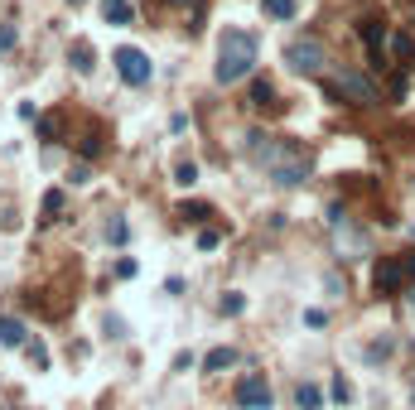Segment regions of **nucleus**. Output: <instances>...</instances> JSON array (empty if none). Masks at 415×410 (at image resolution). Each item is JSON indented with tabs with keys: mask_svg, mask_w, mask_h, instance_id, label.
<instances>
[{
	"mask_svg": "<svg viewBox=\"0 0 415 410\" xmlns=\"http://www.w3.org/2000/svg\"><path fill=\"white\" fill-rule=\"evenodd\" d=\"M285 63H290V73L319 78V73H324V63H329V53H324V43L314 39V34H294V39L285 43Z\"/></svg>",
	"mask_w": 415,
	"mask_h": 410,
	"instance_id": "nucleus-4",
	"label": "nucleus"
},
{
	"mask_svg": "<svg viewBox=\"0 0 415 410\" xmlns=\"http://www.w3.org/2000/svg\"><path fill=\"white\" fill-rule=\"evenodd\" d=\"M68 179H73V184H87V179H92V169H87V164H73V169H68Z\"/></svg>",
	"mask_w": 415,
	"mask_h": 410,
	"instance_id": "nucleus-34",
	"label": "nucleus"
},
{
	"mask_svg": "<svg viewBox=\"0 0 415 410\" xmlns=\"http://www.w3.org/2000/svg\"><path fill=\"white\" fill-rule=\"evenodd\" d=\"M304 324H309V328H324V324H329V314H324V309H304Z\"/></svg>",
	"mask_w": 415,
	"mask_h": 410,
	"instance_id": "nucleus-32",
	"label": "nucleus"
},
{
	"mask_svg": "<svg viewBox=\"0 0 415 410\" xmlns=\"http://www.w3.org/2000/svg\"><path fill=\"white\" fill-rule=\"evenodd\" d=\"M169 5H189V0H169Z\"/></svg>",
	"mask_w": 415,
	"mask_h": 410,
	"instance_id": "nucleus-38",
	"label": "nucleus"
},
{
	"mask_svg": "<svg viewBox=\"0 0 415 410\" xmlns=\"http://www.w3.org/2000/svg\"><path fill=\"white\" fill-rule=\"evenodd\" d=\"M294 406L299 410H319L324 406V391H319L314 381H299V386H294Z\"/></svg>",
	"mask_w": 415,
	"mask_h": 410,
	"instance_id": "nucleus-14",
	"label": "nucleus"
},
{
	"mask_svg": "<svg viewBox=\"0 0 415 410\" xmlns=\"http://www.w3.org/2000/svg\"><path fill=\"white\" fill-rule=\"evenodd\" d=\"M111 63H116V73H121L125 87H150V78H155V63H150L140 48H130V43H121V48L111 53Z\"/></svg>",
	"mask_w": 415,
	"mask_h": 410,
	"instance_id": "nucleus-5",
	"label": "nucleus"
},
{
	"mask_svg": "<svg viewBox=\"0 0 415 410\" xmlns=\"http://www.w3.org/2000/svg\"><path fill=\"white\" fill-rule=\"evenodd\" d=\"M391 353H396V333H381L376 343H367V353H362V357H367V362L376 367V362H386Z\"/></svg>",
	"mask_w": 415,
	"mask_h": 410,
	"instance_id": "nucleus-15",
	"label": "nucleus"
},
{
	"mask_svg": "<svg viewBox=\"0 0 415 410\" xmlns=\"http://www.w3.org/2000/svg\"><path fill=\"white\" fill-rule=\"evenodd\" d=\"M324 97L338 102V107H376V102H381V87H376L367 73H358V68H338V73L324 82Z\"/></svg>",
	"mask_w": 415,
	"mask_h": 410,
	"instance_id": "nucleus-3",
	"label": "nucleus"
},
{
	"mask_svg": "<svg viewBox=\"0 0 415 410\" xmlns=\"http://www.w3.org/2000/svg\"><path fill=\"white\" fill-rule=\"evenodd\" d=\"M135 271H140V266H135V261H130V256H121V261H116V275H121V280H130V275H135Z\"/></svg>",
	"mask_w": 415,
	"mask_h": 410,
	"instance_id": "nucleus-33",
	"label": "nucleus"
},
{
	"mask_svg": "<svg viewBox=\"0 0 415 410\" xmlns=\"http://www.w3.org/2000/svg\"><path fill=\"white\" fill-rule=\"evenodd\" d=\"M68 63H73V68H78V73H92V68H97V48H92V43L87 39H73V48H68Z\"/></svg>",
	"mask_w": 415,
	"mask_h": 410,
	"instance_id": "nucleus-11",
	"label": "nucleus"
},
{
	"mask_svg": "<svg viewBox=\"0 0 415 410\" xmlns=\"http://www.w3.org/2000/svg\"><path fill=\"white\" fill-rule=\"evenodd\" d=\"M232 362H237V353H232V348H212V353L203 357V371H227Z\"/></svg>",
	"mask_w": 415,
	"mask_h": 410,
	"instance_id": "nucleus-18",
	"label": "nucleus"
},
{
	"mask_svg": "<svg viewBox=\"0 0 415 410\" xmlns=\"http://www.w3.org/2000/svg\"><path fill=\"white\" fill-rule=\"evenodd\" d=\"M406 92H411V78H406V73H396V78H391V97H396V102H401V97H406Z\"/></svg>",
	"mask_w": 415,
	"mask_h": 410,
	"instance_id": "nucleus-31",
	"label": "nucleus"
},
{
	"mask_svg": "<svg viewBox=\"0 0 415 410\" xmlns=\"http://www.w3.org/2000/svg\"><path fill=\"white\" fill-rule=\"evenodd\" d=\"M222 246V227H203L198 232V251H217Z\"/></svg>",
	"mask_w": 415,
	"mask_h": 410,
	"instance_id": "nucleus-27",
	"label": "nucleus"
},
{
	"mask_svg": "<svg viewBox=\"0 0 415 410\" xmlns=\"http://www.w3.org/2000/svg\"><path fill=\"white\" fill-rule=\"evenodd\" d=\"M34 135H39L43 145H58L63 140V121L58 116H34Z\"/></svg>",
	"mask_w": 415,
	"mask_h": 410,
	"instance_id": "nucleus-13",
	"label": "nucleus"
},
{
	"mask_svg": "<svg viewBox=\"0 0 415 410\" xmlns=\"http://www.w3.org/2000/svg\"><path fill=\"white\" fill-rule=\"evenodd\" d=\"M333 251L343 256V261H358V256H367V232L362 227H353L348 217L333 227Z\"/></svg>",
	"mask_w": 415,
	"mask_h": 410,
	"instance_id": "nucleus-8",
	"label": "nucleus"
},
{
	"mask_svg": "<svg viewBox=\"0 0 415 410\" xmlns=\"http://www.w3.org/2000/svg\"><path fill=\"white\" fill-rule=\"evenodd\" d=\"M247 309V294H237V289H227L222 299H217V314H227V319H237Z\"/></svg>",
	"mask_w": 415,
	"mask_h": 410,
	"instance_id": "nucleus-22",
	"label": "nucleus"
},
{
	"mask_svg": "<svg viewBox=\"0 0 415 410\" xmlns=\"http://www.w3.org/2000/svg\"><path fill=\"white\" fill-rule=\"evenodd\" d=\"M102 150H107V145H102V130H97V125H92V130H87L83 140H78V155H83V160H97V155H102Z\"/></svg>",
	"mask_w": 415,
	"mask_h": 410,
	"instance_id": "nucleus-21",
	"label": "nucleus"
},
{
	"mask_svg": "<svg viewBox=\"0 0 415 410\" xmlns=\"http://www.w3.org/2000/svg\"><path fill=\"white\" fill-rule=\"evenodd\" d=\"M358 34H362V43L372 48V68H386V53H381V48H386V25L367 15V20H358Z\"/></svg>",
	"mask_w": 415,
	"mask_h": 410,
	"instance_id": "nucleus-9",
	"label": "nucleus"
},
{
	"mask_svg": "<svg viewBox=\"0 0 415 410\" xmlns=\"http://www.w3.org/2000/svg\"><path fill=\"white\" fill-rule=\"evenodd\" d=\"M406 280H411V275H406V256H381L372 266V289L376 294H396Z\"/></svg>",
	"mask_w": 415,
	"mask_h": 410,
	"instance_id": "nucleus-7",
	"label": "nucleus"
},
{
	"mask_svg": "<svg viewBox=\"0 0 415 410\" xmlns=\"http://www.w3.org/2000/svg\"><path fill=\"white\" fill-rule=\"evenodd\" d=\"M68 5H87V0H68Z\"/></svg>",
	"mask_w": 415,
	"mask_h": 410,
	"instance_id": "nucleus-39",
	"label": "nucleus"
},
{
	"mask_svg": "<svg viewBox=\"0 0 415 410\" xmlns=\"http://www.w3.org/2000/svg\"><path fill=\"white\" fill-rule=\"evenodd\" d=\"M406 256V275H411V285H415V251H401Z\"/></svg>",
	"mask_w": 415,
	"mask_h": 410,
	"instance_id": "nucleus-37",
	"label": "nucleus"
},
{
	"mask_svg": "<svg viewBox=\"0 0 415 410\" xmlns=\"http://www.w3.org/2000/svg\"><path fill=\"white\" fill-rule=\"evenodd\" d=\"M25 353H29V362H34V371H48V348H43L39 338H34V343H25Z\"/></svg>",
	"mask_w": 415,
	"mask_h": 410,
	"instance_id": "nucleus-24",
	"label": "nucleus"
},
{
	"mask_svg": "<svg viewBox=\"0 0 415 410\" xmlns=\"http://www.w3.org/2000/svg\"><path fill=\"white\" fill-rule=\"evenodd\" d=\"M125 237H130V227H125L121 217H116V222L107 227V242H111V246H125Z\"/></svg>",
	"mask_w": 415,
	"mask_h": 410,
	"instance_id": "nucleus-30",
	"label": "nucleus"
},
{
	"mask_svg": "<svg viewBox=\"0 0 415 410\" xmlns=\"http://www.w3.org/2000/svg\"><path fill=\"white\" fill-rule=\"evenodd\" d=\"M386 43H391V53H396V58H415V39H411V34H391Z\"/></svg>",
	"mask_w": 415,
	"mask_h": 410,
	"instance_id": "nucleus-26",
	"label": "nucleus"
},
{
	"mask_svg": "<svg viewBox=\"0 0 415 410\" xmlns=\"http://www.w3.org/2000/svg\"><path fill=\"white\" fill-rule=\"evenodd\" d=\"M247 155L261 164V169L271 174V184H280V189H299V184L309 179V150L294 145V140L266 135V130H251L247 135Z\"/></svg>",
	"mask_w": 415,
	"mask_h": 410,
	"instance_id": "nucleus-1",
	"label": "nucleus"
},
{
	"mask_svg": "<svg viewBox=\"0 0 415 410\" xmlns=\"http://www.w3.org/2000/svg\"><path fill=\"white\" fill-rule=\"evenodd\" d=\"M15 43H20V29H15V25L5 20V25H0V53H10Z\"/></svg>",
	"mask_w": 415,
	"mask_h": 410,
	"instance_id": "nucleus-28",
	"label": "nucleus"
},
{
	"mask_svg": "<svg viewBox=\"0 0 415 410\" xmlns=\"http://www.w3.org/2000/svg\"><path fill=\"white\" fill-rule=\"evenodd\" d=\"M174 217L198 227V222H208V217H212V207H208V203H179V212H174Z\"/></svg>",
	"mask_w": 415,
	"mask_h": 410,
	"instance_id": "nucleus-19",
	"label": "nucleus"
},
{
	"mask_svg": "<svg viewBox=\"0 0 415 410\" xmlns=\"http://www.w3.org/2000/svg\"><path fill=\"white\" fill-rule=\"evenodd\" d=\"M261 10H266V20H294V0H261Z\"/></svg>",
	"mask_w": 415,
	"mask_h": 410,
	"instance_id": "nucleus-20",
	"label": "nucleus"
},
{
	"mask_svg": "<svg viewBox=\"0 0 415 410\" xmlns=\"http://www.w3.org/2000/svg\"><path fill=\"white\" fill-rule=\"evenodd\" d=\"M107 333H111V338H125V324H121V319H116V314L107 319Z\"/></svg>",
	"mask_w": 415,
	"mask_h": 410,
	"instance_id": "nucleus-36",
	"label": "nucleus"
},
{
	"mask_svg": "<svg viewBox=\"0 0 415 410\" xmlns=\"http://www.w3.org/2000/svg\"><path fill=\"white\" fill-rule=\"evenodd\" d=\"M411 304H415V285H411Z\"/></svg>",
	"mask_w": 415,
	"mask_h": 410,
	"instance_id": "nucleus-40",
	"label": "nucleus"
},
{
	"mask_svg": "<svg viewBox=\"0 0 415 410\" xmlns=\"http://www.w3.org/2000/svg\"><path fill=\"white\" fill-rule=\"evenodd\" d=\"M329 396H333V401H338V406H348V401H353V386H348V376H343V371H338V376H333Z\"/></svg>",
	"mask_w": 415,
	"mask_h": 410,
	"instance_id": "nucleus-25",
	"label": "nucleus"
},
{
	"mask_svg": "<svg viewBox=\"0 0 415 410\" xmlns=\"http://www.w3.org/2000/svg\"><path fill=\"white\" fill-rule=\"evenodd\" d=\"M25 343H29V328L15 314H0V348H25Z\"/></svg>",
	"mask_w": 415,
	"mask_h": 410,
	"instance_id": "nucleus-10",
	"label": "nucleus"
},
{
	"mask_svg": "<svg viewBox=\"0 0 415 410\" xmlns=\"http://www.w3.org/2000/svg\"><path fill=\"white\" fill-rule=\"evenodd\" d=\"M15 116H20V121H34L39 111H34V102H20V107H15Z\"/></svg>",
	"mask_w": 415,
	"mask_h": 410,
	"instance_id": "nucleus-35",
	"label": "nucleus"
},
{
	"mask_svg": "<svg viewBox=\"0 0 415 410\" xmlns=\"http://www.w3.org/2000/svg\"><path fill=\"white\" fill-rule=\"evenodd\" d=\"M5 410H15V406H5Z\"/></svg>",
	"mask_w": 415,
	"mask_h": 410,
	"instance_id": "nucleus-42",
	"label": "nucleus"
},
{
	"mask_svg": "<svg viewBox=\"0 0 415 410\" xmlns=\"http://www.w3.org/2000/svg\"><path fill=\"white\" fill-rule=\"evenodd\" d=\"M102 15H107V25H130L135 20L130 0H102Z\"/></svg>",
	"mask_w": 415,
	"mask_h": 410,
	"instance_id": "nucleus-16",
	"label": "nucleus"
},
{
	"mask_svg": "<svg viewBox=\"0 0 415 410\" xmlns=\"http://www.w3.org/2000/svg\"><path fill=\"white\" fill-rule=\"evenodd\" d=\"M411 406H415V391H411Z\"/></svg>",
	"mask_w": 415,
	"mask_h": 410,
	"instance_id": "nucleus-41",
	"label": "nucleus"
},
{
	"mask_svg": "<svg viewBox=\"0 0 415 410\" xmlns=\"http://www.w3.org/2000/svg\"><path fill=\"white\" fill-rule=\"evenodd\" d=\"M232 401L242 410H271L275 406V396H271V381H266V371H247L237 386H232Z\"/></svg>",
	"mask_w": 415,
	"mask_h": 410,
	"instance_id": "nucleus-6",
	"label": "nucleus"
},
{
	"mask_svg": "<svg viewBox=\"0 0 415 410\" xmlns=\"http://www.w3.org/2000/svg\"><path fill=\"white\" fill-rule=\"evenodd\" d=\"M63 207H68V193H63V189H48V193H43V203H39L43 222H58V217H63Z\"/></svg>",
	"mask_w": 415,
	"mask_h": 410,
	"instance_id": "nucleus-12",
	"label": "nucleus"
},
{
	"mask_svg": "<svg viewBox=\"0 0 415 410\" xmlns=\"http://www.w3.org/2000/svg\"><path fill=\"white\" fill-rule=\"evenodd\" d=\"M193 367H198V357H193V353H174V367H169V371H174V376H184V371H193Z\"/></svg>",
	"mask_w": 415,
	"mask_h": 410,
	"instance_id": "nucleus-29",
	"label": "nucleus"
},
{
	"mask_svg": "<svg viewBox=\"0 0 415 410\" xmlns=\"http://www.w3.org/2000/svg\"><path fill=\"white\" fill-rule=\"evenodd\" d=\"M174 184L193 189V184H198V164H193V160H179V164H174Z\"/></svg>",
	"mask_w": 415,
	"mask_h": 410,
	"instance_id": "nucleus-23",
	"label": "nucleus"
},
{
	"mask_svg": "<svg viewBox=\"0 0 415 410\" xmlns=\"http://www.w3.org/2000/svg\"><path fill=\"white\" fill-rule=\"evenodd\" d=\"M271 102H275V87H271V78H256V82H251V107H256V111H266Z\"/></svg>",
	"mask_w": 415,
	"mask_h": 410,
	"instance_id": "nucleus-17",
	"label": "nucleus"
},
{
	"mask_svg": "<svg viewBox=\"0 0 415 410\" xmlns=\"http://www.w3.org/2000/svg\"><path fill=\"white\" fill-rule=\"evenodd\" d=\"M256 58H261V43L251 29H227L222 39H217V68H212V78L222 82V87H232V82H242L256 73Z\"/></svg>",
	"mask_w": 415,
	"mask_h": 410,
	"instance_id": "nucleus-2",
	"label": "nucleus"
}]
</instances>
